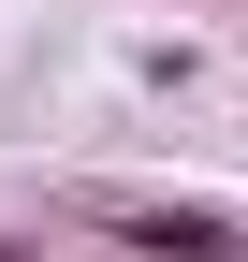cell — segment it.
<instances>
[{"mask_svg": "<svg viewBox=\"0 0 248 262\" xmlns=\"http://www.w3.org/2000/svg\"><path fill=\"white\" fill-rule=\"evenodd\" d=\"M0 262H29V248H15V233H0Z\"/></svg>", "mask_w": 248, "mask_h": 262, "instance_id": "cell-2", "label": "cell"}, {"mask_svg": "<svg viewBox=\"0 0 248 262\" xmlns=\"http://www.w3.org/2000/svg\"><path fill=\"white\" fill-rule=\"evenodd\" d=\"M117 248H132V262H248V219L234 204H132Z\"/></svg>", "mask_w": 248, "mask_h": 262, "instance_id": "cell-1", "label": "cell"}]
</instances>
